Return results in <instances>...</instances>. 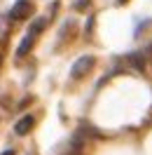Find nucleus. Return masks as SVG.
Segmentation results:
<instances>
[{"mask_svg": "<svg viewBox=\"0 0 152 155\" xmlns=\"http://www.w3.org/2000/svg\"><path fill=\"white\" fill-rule=\"evenodd\" d=\"M94 66H96V57H91V54L80 57L75 64H73V68H70V78H73V80H82V78H87V73H91Z\"/></svg>", "mask_w": 152, "mask_h": 155, "instance_id": "obj_1", "label": "nucleus"}, {"mask_svg": "<svg viewBox=\"0 0 152 155\" xmlns=\"http://www.w3.org/2000/svg\"><path fill=\"white\" fill-rule=\"evenodd\" d=\"M30 12H33V2L30 0H17L14 7L10 10V19L12 21H24V19L30 17Z\"/></svg>", "mask_w": 152, "mask_h": 155, "instance_id": "obj_2", "label": "nucleus"}, {"mask_svg": "<svg viewBox=\"0 0 152 155\" xmlns=\"http://www.w3.org/2000/svg\"><path fill=\"white\" fill-rule=\"evenodd\" d=\"M33 125H35V117H33V115H24L19 122L14 125V134H17V136H26V134H30Z\"/></svg>", "mask_w": 152, "mask_h": 155, "instance_id": "obj_3", "label": "nucleus"}, {"mask_svg": "<svg viewBox=\"0 0 152 155\" xmlns=\"http://www.w3.org/2000/svg\"><path fill=\"white\" fill-rule=\"evenodd\" d=\"M47 28V17H38V19L30 24V28H28V33L26 35H30V38H38L42 31Z\"/></svg>", "mask_w": 152, "mask_h": 155, "instance_id": "obj_4", "label": "nucleus"}, {"mask_svg": "<svg viewBox=\"0 0 152 155\" xmlns=\"http://www.w3.org/2000/svg\"><path fill=\"white\" fill-rule=\"evenodd\" d=\"M33 45H35V38H30V35H24L21 45L17 47V57H26L30 49H33Z\"/></svg>", "mask_w": 152, "mask_h": 155, "instance_id": "obj_5", "label": "nucleus"}, {"mask_svg": "<svg viewBox=\"0 0 152 155\" xmlns=\"http://www.w3.org/2000/svg\"><path fill=\"white\" fill-rule=\"evenodd\" d=\"M129 64H131L136 71H145V54H143V52H133V54H129Z\"/></svg>", "mask_w": 152, "mask_h": 155, "instance_id": "obj_6", "label": "nucleus"}, {"mask_svg": "<svg viewBox=\"0 0 152 155\" xmlns=\"http://www.w3.org/2000/svg\"><path fill=\"white\" fill-rule=\"evenodd\" d=\"M87 7H89V0H77V5H75V10H80V12H84Z\"/></svg>", "mask_w": 152, "mask_h": 155, "instance_id": "obj_7", "label": "nucleus"}, {"mask_svg": "<svg viewBox=\"0 0 152 155\" xmlns=\"http://www.w3.org/2000/svg\"><path fill=\"white\" fill-rule=\"evenodd\" d=\"M91 31H94V17H91V19H89V24L84 26V33H87V35H91Z\"/></svg>", "mask_w": 152, "mask_h": 155, "instance_id": "obj_8", "label": "nucleus"}, {"mask_svg": "<svg viewBox=\"0 0 152 155\" xmlns=\"http://www.w3.org/2000/svg\"><path fill=\"white\" fill-rule=\"evenodd\" d=\"M2 155H14V150H12V148H10V150H5V153H2Z\"/></svg>", "mask_w": 152, "mask_h": 155, "instance_id": "obj_9", "label": "nucleus"}, {"mask_svg": "<svg viewBox=\"0 0 152 155\" xmlns=\"http://www.w3.org/2000/svg\"><path fill=\"white\" fill-rule=\"evenodd\" d=\"M117 2H119V5H124V2H129V0H117Z\"/></svg>", "mask_w": 152, "mask_h": 155, "instance_id": "obj_10", "label": "nucleus"}, {"mask_svg": "<svg viewBox=\"0 0 152 155\" xmlns=\"http://www.w3.org/2000/svg\"><path fill=\"white\" fill-rule=\"evenodd\" d=\"M0 66H2V54H0Z\"/></svg>", "mask_w": 152, "mask_h": 155, "instance_id": "obj_11", "label": "nucleus"}]
</instances>
